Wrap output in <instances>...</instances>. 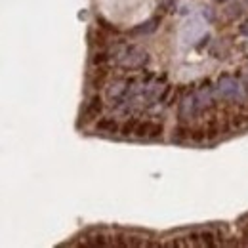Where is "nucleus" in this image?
Returning <instances> with one entry per match:
<instances>
[{
  "label": "nucleus",
  "mask_w": 248,
  "mask_h": 248,
  "mask_svg": "<svg viewBox=\"0 0 248 248\" xmlns=\"http://www.w3.org/2000/svg\"><path fill=\"white\" fill-rule=\"evenodd\" d=\"M217 93H219V97L229 99V101H243L248 95L245 86L237 78H233V77L219 78V82H217Z\"/></svg>",
  "instance_id": "f257e3e1"
},
{
  "label": "nucleus",
  "mask_w": 248,
  "mask_h": 248,
  "mask_svg": "<svg viewBox=\"0 0 248 248\" xmlns=\"http://www.w3.org/2000/svg\"><path fill=\"white\" fill-rule=\"evenodd\" d=\"M162 132H164V126L160 123L145 121V123H138L134 136L136 138H141V140H156V138L162 136Z\"/></svg>",
  "instance_id": "f03ea898"
},
{
  "label": "nucleus",
  "mask_w": 248,
  "mask_h": 248,
  "mask_svg": "<svg viewBox=\"0 0 248 248\" xmlns=\"http://www.w3.org/2000/svg\"><path fill=\"white\" fill-rule=\"evenodd\" d=\"M103 111V99L101 95H93L92 99L86 103L84 111H82V123H92L95 121Z\"/></svg>",
  "instance_id": "7ed1b4c3"
},
{
  "label": "nucleus",
  "mask_w": 248,
  "mask_h": 248,
  "mask_svg": "<svg viewBox=\"0 0 248 248\" xmlns=\"http://www.w3.org/2000/svg\"><path fill=\"white\" fill-rule=\"evenodd\" d=\"M95 130L97 132H103V134H117L119 130H121V126L119 123L115 121V119H99L97 123H95Z\"/></svg>",
  "instance_id": "20e7f679"
},
{
  "label": "nucleus",
  "mask_w": 248,
  "mask_h": 248,
  "mask_svg": "<svg viewBox=\"0 0 248 248\" xmlns=\"http://www.w3.org/2000/svg\"><path fill=\"white\" fill-rule=\"evenodd\" d=\"M90 38H92V44L97 48V50H101V48H105V46H107V34L101 31V29L92 31Z\"/></svg>",
  "instance_id": "39448f33"
},
{
  "label": "nucleus",
  "mask_w": 248,
  "mask_h": 248,
  "mask_svg": "<svg viewBox=\"0 0 248 248\" xmlns=\"http://www.w3.org/2000/svg\"><path fill=\"white\" fill-rule=\"evenodd\" d=\"M105 78H107V69L105 67H97L92 77V86L93 88H101L103 82H105Z\"/></svg>",
  "instance_id": "423d86ee"
},
{
  "label": "nucleus",
  "mask_w": 248,
  "mask_h": 248,
  "mask_svg": "<svg viewBox=\"0 0 248 248\" xmlns=\"http://www.w3.org/2000/svg\"><path fill=\"white\" fill-rule=\"evenodd\" d=\"M243 4H239V2H233V4H229L227 6V10H225V14H227V17L229 19H235V17H241L243 16Z\"/></svg>",
  "instance_id": "0eeeda50"
},
{
  "label": "nucleus",
  "mask_w": 248,
  "mask_h": 248,
  "mask_svg": "<svg viewBox=\"0 0 248 248\" xmlns=\"http://www.w3.org/2000/svg\"><path fill=\"white\" fill-rule=\"evenodd\" d=\"M199 237H201L202 247H214L216 245V235L212 231H202V233H199Z\"/></svg>",
  "instance_id": "6e6552de"
},
{
  "label": "nucleus",
  "mask_w": 248,
  "mask_h": 248,
  "mask_svg": "<svg viewBox=\"0 0 248 248\" xmlns=\"http://www.w3.org/2000/svg\"><path fill=\"white\" fill-rule=\"evenodd\" d=\"M107 60H109V54L101 48V50H97L95 54H93V58H92V63L95 65V67H101V65H105L107 63Z\"/></svg>",
  "instance_id": "1a4fd4ad"
},
{
  "label": "nucleus",
  "mask_w": 248,
  "mask_h": 248,
  "mask_svg": "<svg viewBox=\"0 0 248 248\" xmlns=\"http://www.w3.org/2000/svg\"><path fill=\"white\" fill-rule=\"evenodd\" d=\"M136 126H138V121H136V119H130V121H126V123L121 126V134H123V136H134V132H136Z\"/></svg>",
  "instance_id": "9d476101"
},
{
  "label": "nucleus",
  "mask_w": 248,
  "mask_h": 248,
  "mask_svg": "<svg viewBox=\"0 0 248 248\" xmlns=\"http://www.w3.org/2000/svg\"><path fill=\"white\" fill-rule=\"evenodd\" d=\"M239 34H243V36H248V21H245V23L239 27Z\"/></svg>",
  "instance_id": "9b49d317"
},
{
  "label": "nucleus",
  "mask_w": 248,
  "mask_h": 248,
  "mask_svg": "<svg viewBox=\"0 0 248 248\" xmlns=\"http://www.w3.org/2000/svg\"><path fill=\"white\" fill-rule=\"evenodd\" d=\"M216 2H227V0H216Z\"/></svg>",
  "instance_id": "f8f14e48"
},
{
  "label": "nucleus",
  "mask_w": 248,
  "mask_h": 248,
  "mask_svg": "<svg viewBox=\"0 0 248 248\" xmlns=\"http://www.w3.org/2000/svg\"><path fill=\"white\" fill-rule=\"evenodd\" d=\"M247 4H248V0H247Z\"/></svg>",
  "instance_id": "ddd939ff"
}]
</instances>
